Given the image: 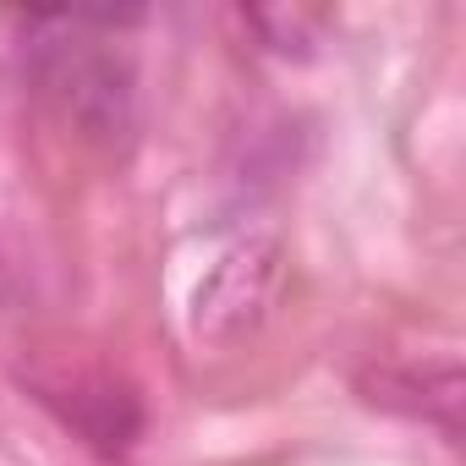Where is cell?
Returning <instances> with one entry per match:
<instances>
[{
	"mask_svg": "<svg viewBox=\"0 0 466 466\" xmlns=\"http://www.w3.org/2000/svg\"><path fill=\"white\" fill-rule=\"evenodd\" d=\"M275 280H280V242L275 237L230 242L192 291V335L208 340V346L242 340L248 329L264 324Z\"/></svg>",
	"mask_w": 466,
	"mask_h": 466,
	"instance_id": "cell-1",
	"label": "cell"
},
{
	"mask_svg": "<svg viewBox=\"0 0 466 466\" xmlns=\"http://www.w3.org/2000/svg\"><path fill=\"white\" fill-rule=\"evenodd\" d=\"M362 390H368L373 406L439 422L450 439L461 433V368L455 362H439V368H422V373H373V379H362Z\"/></svg>",
	"mask_w": 466,
	"mask_h": 466,
	"instance_id": "cell-2",
	"label": "cell"
},
{
	"mask_svg": "<svg viewBox=\"0 0 466 466\" xmlns=\"http://www.w3.org/2000/svg\"><path fill=\"white\" fill-rule=\"evenodd\" d=\"M50 83L61 88L66 110H72L88 132L116 137V132L127 127V83L116 77L110 61H99V56H56Z\"/></svg>",
	"mask_w": 466,
	"mask_h": 466,
	"instance_id": "cell-3",
	"label": "cell"
}]
</instances>
